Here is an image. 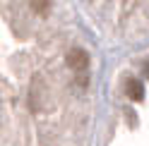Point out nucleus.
<instances>
[{
	"label": "nucleus",
	"instance_id": "obj_1",
	"mask_svg": "<svg viewBox=\"0 0 149 146\" xmlns=\"http://www.w3.org/2000/svg\"><path fill=\"white\" fill-rule=\"evenodd\" d=\"M68 67L74 72V74H87L89 70V53L82 48H72L68 53Z\"/></svg>",
	"mask_w": 149,
	"mask_h": 146
},
{
	"label": "nucleus",
	"instance_id": "obj_2",
	"mask_svg": "<svg viewBox=\"0 0 149 146\" xmlns=\"http://www.w3.org/2000/svg\"><path fill=\"white\" fill-rule=\"evenodd\" d=\"M125 91H127V96L132 98V101H142V98H144V86H142L139 79H127Z\"/></svg>",
	"mask_w": 149,
	"mask_h": 146
},
{
	"label": "nucleus",
	"instance_id": "obj_3",
	"mask_svg": "<svg viewBox=\"0 0 149 146\" xmlns=\"http://www.w3.org/2000/svg\"><path fill=\"white\" fill-rule=\"evenodd\" d=\"M36 7H39L41 12H46V10H48V5H46V0H34V10H36Z\"/></svg>",
	"mask_w": 149,
	"mask_h": 146
},
{
	"label": "nucleus",
	"instance_id": "obj_4",
	"mask_svg": "<svg viewBox=\"0 0 149 146\" xmlns=\"http://www.w3.org/2000/svg\"><path fill=\"white\" fill-rule=\"evenodd\" d=\"M147 77H149V67H147Z\"/></svg>",
	"mask_w": 149,
	"mask_h": 146
}]
</instances>
